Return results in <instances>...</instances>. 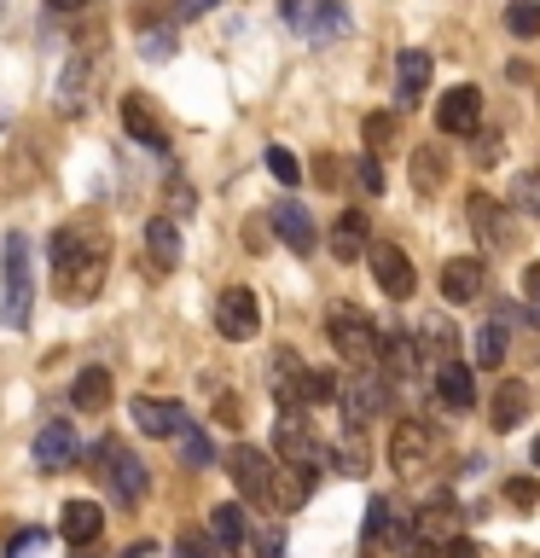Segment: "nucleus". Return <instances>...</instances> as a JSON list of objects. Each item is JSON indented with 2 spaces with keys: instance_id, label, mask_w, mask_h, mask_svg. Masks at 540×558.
Masks as SVG:
<instances>
[{
  "instance_id": "1",
  "label": "nucleus",
  "mask_w": 540,
  "mask_h": 558,
  "mask_svg": "<svg viewBox=\"0 0 540 558\" xmlns=\"http://www.w3.org/2000/svg\"><path fill=\"white\" fill-rule=\"evenodd\" d=\"M105 268H111V233L99 227V216H76L52 233V279L64 303H94Z\"/></svg>"
},
{
  "instance_id": "2",
  "label": "nucleus",
  "mask_w": 540,
  "mask_h": 558,
  "mask_svg": "<svg viewBox=\"0 0 540 558\" xmlns=\"http://www.w3.org/2000/svg\"><path fill=\"white\" fill-rule=\"evenodd\" d=\"M326 338L338 343V355H343L348 366H372L378 349H383V326H372V314L355 308V303H331Z\"/></svg>"
},
{
  "instance_id": "3",
  "label": "nucleus",
  "mask_w": 540,
  "mask_h": 558,
  "mask_svg": "<svg viewBox=\"0 0 540 558\" xmlns=\"http://www.w3.org/2000/svg\"><path fill=\"white\" fill-rule=\"evenodd\" d=\"M29 291H35L29 239L24 233H7V303H0V326H12V331L29 326Z\"/></svg>"
},
{
  "instance_id": "4",
  "label": "nucleus",
  "mask_w": 540,
  "mask_h": 558,
  "mask_svg": "<svg viewBox=\"0 0 540 558\" xmlns=\"http://www.w3.org/2000/svg\"><path fill=\"white\" fill-rule=\"evenodd\" d=\"M273 453H279V465H303V471H326V460H331V453L308 436L303 408H285V413H279V425H273Z\"/></svg>"
},
{
  "instance_id": "5",
  "label": "nucleus",
  "mask_w": 540,
  "mask_h": 558,
  "mask_svg": "<svg viewBox=\"0 0 540 558\" xmlns=\"http://www.w3.org/2000/svg\"><path fill=\"white\" fill-rule=\"evenodd\" d=\"M226 477L238 483V495H244V500H256V506H273V477H279V465H273L261 448L238 442L233 453H226Z\"/></svg>"
},
{
  "instance_id": "6",
  "label": "nucleus",
  "mask_w": 540,
  "mask_h": 558,
  "mask_svg": "<svg viewBox=\"0 0 540 558\" xmlns=\"http://www.w3.org/2000/svg\"><path fill=\"white\" fill-rule=\"evenodd\" d=\"M216 331H221L226 343H250L256 331H261V303H256L250 286H226L216 296Z\"/></svg>"
},
{
  "instance_id": "7",
  "label": "nucleus",
  "mask_w": 540,
  "mask_h": 558,
  "mask_svg": "<svg viewBox=\"0 0 540 558\" xmlns=\"http://www.w3.org/2000/svg\"><path fill=\"white\" fill-rule=\"evenodd\" d=\"M366 262H372V279L383 286V296H395V303H407V296L418 291V274H413V262H407V251H401V244L378 239L372 251H366Z\"/></svg>"
},
{
  "instance_id": "8",
  "label": "nucleus",
  "mask_w": 540,
  "mask_h": 558,
  "mask_svg": "<svg viewBox=\"0 0 540 558\" xmlns=\"http://www.w3.org/2000/svg\"><path fill=\"white\" fill-rule=\"evenodd\" d=\"M94 460H99V465H94L99 477H111L116 500H146V465H139L122 442H99V448H94Z\"/></svg>"
},
{
  "instance_id": "9",
  "label": "nucleus",
  "mask_w": 540,
  "mask_h": 558,
  "mask_svg": "<svg viewBox=\"0 0 540 558\" xmlns=\"http://www.w3.org/2000/svg\"><path fill=\"white\" fill-rule=\"evenodd\" d=\"M430 448H435V436L418 425V418H401V425L390 430V465H395V477H418V471L430 465Z\"/></svg>"
},
{
  "instance_id": "10",
  "label": "nucleus",
  "mask_w": 540,
  "mask_h": 558,
  "mask_svg": "<svg viewBox=\"0 0 540 558\" xmlns=\"http://www.w3.org/2000/svg\"><path fill=\"white\" fill-rule=\"evenodd\" d=\"M465 216H470V227L482 233V244L488 251H512V209H505L494 192H470V204H465Z\"/></svg>"
},
{
  "instance_id": "11",
  "label": "nucleus",
  "mask_w": 540,
  "mask_h": 558,
  "mask_svg": "<svg viewBox=\"0 0 540 558\" xmlns=\"http://www.w3.org/2000/svg\"><path fill=\"white\" fill-rule=\"evenodd\" d=\"M477 122H482V94L470 82L447 87V94L435 99V129L442 134H477Z\"/></svg>"
},
{
  "instance_id": "12",
  "label": "nucleus",
  "mask_w": 540,
  "mask_h": 558,
  "mask_svg": "<svg viewBox=\"0 0 540 558\" xmlns=\"http://www.w3.org/2000/svg\"><path fill=\"white\" fill-rule=\"evenodd\" d=\"M122 129H128V140H139L146 151L169 146V122H163V111H157L146 94H122Z\"/></svg>"
},
{
  "instance_id": "13",
  "label": "nucleus",
  "mask_w": 540,
  "mask_h": 558,
  "mask_svg": "<svg viewBox=\"0 0 540 558\" xmlns=\"http://www.w3.org/2000/svg\"><path fill=\"white\" fill-rule=\"evenodd\" d=\"M482 286H488V268H482L477 256H453V262H442V296H447V303H477Z\"/></svg>"
},
{
  "instance_id": "14",
  "label": "nucleus",
  "mask_w": 540,
  "mask_h": 558,
  "mask_svg": "<svg viewBox=\"0 0 540 558\" xmlns=\"http://www.w3.org/2000/svg\"><path fill=\"white\" fill-rule=\"evenodd\" d=\"M134 425L146 430V436H181L192 418H186V408L181 401H151V396H134Z\"/></svg>"
},
{
  "instance_id": "15",
  "label": "nucleus",
  "mask_w": 540,
  "mask_h": 558,
  "mask_svg": "<svg viewBox=\"0 0 540 558\" xmlns=\"http://www.w3.org/2000/svg\"><path fill=\"white\" fill-rule=\"evenodd\" d=\"M338 401H343L348 425H372L383 413V401H390V390H383V378H355V384H343Z\"/></svg>"
},
{
  "instance_id": "16",
  "label": "nucleus",
  "mask_w": 540,
  "mask_h": 558,
  "mask_svg": "<svg viewBox=\"0 0 540 558\" xmlns=\"http://www.w3.org/2000/svg\"><path fill=\"white\" fill-rule=\"evenodd\" d=\"M331 251H338V262H355L372 251V221H366V209H343L338 227H331Z\"/></svg>"
},
{
  "instance_id": "17",
  "label": "nucleus",
  "mask_w": 540,
  "mask_h": 558,
  "mask_svg": "<svg viewBox=\"0 0 540 558\" xmlns=\"http://www.w3.org/2000/svg\"><path fill=\"white\" fill-rule=\"evenodd\" d=\"M70 453H76V430H70L64 418H52V425L35 430V465L41 471H64Z\"/></svg>"
},
{
  "instance_id": "18",
  "label": "nucleus",
  "mask_w": 540,
  "mask_h": 558,
  "mask_svg": "<svg viewBox=\"0 0 540 558\" xmlns=\"http://www.w3.org/2000/svg\"><path fill=\"white\" fill-rule=\"evenodd\" d=\"M59 530H64V541L70 547H94L99 541V530H105V512L94 500H64V512H59Z\"/></svg>"
},
{
  "instance_id": "19",
  "label": "nucleus",
  "mask_w": 540,
  "mask_h": 558,
  "mask_svg": "<svg viewBox=\"0 0 540 558\" xmlns=\"http://www.w3.org/2000/svg\"><path fill=\"white\" fill-rule=\"evenodd\" d=\"M268 221H273V233L285 239L296 256H308L314 244H320V239H314V221H308V209H303V204H291V198H285V204H273V216H268Z\"/></svg>"
},
{
  "instance_id": "20",
  "label": "nucleus",
  "mask_w": 540,
  "mask_h": 558,
  "mask_svg": "<svg viewBox=\"0 0 540 558\" xmlns=\"http://www.w3.org/2000/svg\"><path fill=\"white\" fill-rule=\"evenodd\" d=\"M435 396L447 401V408H470L477 401V373L453 355V361H435Z\"/></svg>"
},
{
  "instance_id": "21",
  "label": "nucleus",
  "mask_w": 540,
  "mask_h": 558,
  "mask_svg": "<svg viewBox=\"0 0 540 558\" xmlns=\"http://www.w3.org/2000/svg\"><path fill=\"white\" fill-rule=\"evenodd\" d=\"M430 70H435V59L425 47H407L395 59V76H401V105H418L425 99V87H430Z\"/></svg>"
},
{
  "instance_id": "22",
  "label": "nucleus",
  "mask_w": 540,
  "mask_h": 558,
  "mask_svg": "<svg viewBox=\"0 0 540 558\" xmlns=\"http://www.w3.org/2000/svg\"><path fill=\"white\" fill-rule=\"evenodd\" d=\"M303 355L296 349H279L273 355V396H279V408H303Z\"/></svg>"
},
{
  "instance_id": "23",
  "label": "nucleus",
  "mask_w": 540,
  "mask_h": 558,
  "mask_svg": "<svg viewBox=\"0 0 540 558\" xmlns=\"http://www.w3.org/2000/svg\"><path fill=\"white\" fill-rule=\"evenodd\" d=\"M70 401H76L82 413H105L111 408V373H105V366H82L76 384H70Z\"/></svg>"
},
{
  "instance_id": "24",
  "label": "nucleus",
  "mask_w": 540,
  "mask_h": 558,
  "mask_svg": "<svg viewBox=\"0 0 540 558\" xmlns=\"http://www.w3.org/2000/svg\"><path fill=\"white\" fill-rule=\"evenodd\" d=\"M523 408H529V390H523L517 378H505L500 390H494V401H488V425H494V430H517L523 425Z\"/></svg>"
},
{
  "instance_id": "25",
  "label": "nucleus",
  "mask_w": 540,
  "mask_h": 558,
  "mask_svg": "<svg viewBox=\"0 0 540 558\" xmlns=\"http://www.w3.org/2000/svg\"><path fill=\"white\" fill-rule=\"evenodd\" d=\"M366 541H407V512L395 500H366Z\"/></svg>"
},
{
  "instance_id": "26",
  "label": "nucleus",
  "mask_w": 540,
  "mask_h": 558,
  "mask_svg": "<svg viewBox=\"0 0 540 558\" xmlns=\"http://www.w3.org/2000/svg\"><path fill=\"white\" fill-rule=\"evenodd\" d=\"M146 256L157 274H174L181 268V233H174V221H151L146 227Z\"/></svg>"
},
{
  "instance_id": "27",
  "label": "nucleus",
  "mask_w": 540,
  "mask_h": 558,
  "mask_svg": "<svg viewBox=\"0 0 540 558\" xmlns=\"http://www.w3.org/2000/svg\"><path fill=\"white\" fill-rule=\"evenodd\" d=\"M413 186L425 192V198H435V192L447 186V151L442 146H418L413 151Z\"/></svg>"
},
{
  "instance_id": "28",
  "label": "nucleus",
  "mask_w": 540,
  "mask_h": 558,
  "mask_svg": "<svg viewBox=\"0 0 540 558\" xmlns=\"http://www.w3.org/2000/svg\"><path fill=\"white\" fill-rule=\"evenodd\" d=\"M418 349L435 355V361H453L459 355V331H453V320H425L418 326Z\"/></svg>"
},
{
  "instance_id": "29",
  "label": "nucleus",
  "mask_w": 540,
  "mask_h": 558,
  "mask_svg": "<svg viewBox=\"0 0 540 558\" xmlns=\"http://www.w3.org/2000/svg\"><path fill=\"white\" fill-rule=\"evenodd\" d=\"M331 35H348V7L343 0H320L308 17V41H331Z\"/></svg>"
},
{
  "instance_id": "30",
  "label": "nucleus",
  "mask_w": 540,
  "mask_h": 558,
  "mask_svg": "<svg viewBox=\"0 0 540 558\" xmlns=\"http://www.w3.org/2000/svg\"><path fill=\"white\" fill-rule=\"evenodd\" d=\"M331 460H338V471H343V477H366V465H372V453H366V436H360V425H348L343 448H331Z\"/></svg>"
},
{
  "instance_id": "31",
  "label": "nucleus",
  "mask_w": 540,
  "mask_h": 558,
  "mask_svg": "<svg viewBox=\"0 0 540 558\" xmlns=\"http://www.w3.org/2000/svg\"><path fill=\"white\" fill-rule=\"evenodd\" d=\"M343 396V378L338 373H320V366H308L303 373V408H326V401Z\"/></svg>"
},
{
  "instance_id": "32",
  "label": "nucleus",
  "mask_w": 540,
  "mask_h": 558,
  "mask_svg": "<svg viewBox=\"0 0 540 558\" xmlns=\"http://www.w3.org/2000/svg\"><path fill=\"white\" fill-rule=\"evenodd\" d=\"M209 535H216L221 547H244V506H216V512H209Z\"/></svg>"
},
{
  "instance_id": "33",
  "label": "nucleus",
  "mask_w": 540,
  "mask_h": 558,
  "mask_svg": "<svg viewBox=\"0 0 540 558\" xmlns=\"http://www.w3.org/2000/svg\"><path fill=\"white\" fill-rule=\"evenodd\" d=\"M500 361H505V320H488V326H477V366L494 373Z\"/></svg>"
},
{
  "instance_id": "34",
  "label": "nucleus",
  "mask_w": 540,
  "mask_h": 558,
  "mask_svg": "<svg viewBox=\"0 0 540 558\" xmlns=\"http://www.w3.org/2000/svg\"><path fill=\"white\" fill-rule=\"evenodd\" d=\"M512 209H517V216H529V221H540V169H523V174H517Z\"/></svg>"
},
{
  "instance_id": "35",
  "label": "nucleus",
  "mask_w": 540,
  "mask_h": 558,
  "mask_svg": "<svg viewBox=\"0 0 540 558\" xmlns=\"http://www.w3.org/2000/svg\"><path fill=\"white\" fill-rule=\"evenodd\" d=\"M360 134H366V151H390V146H395V134H401V117H390V111H372Z\"/></svg>"
},
{
  "instance_id": "36",
  "label": "nucleus",
  "mask_w": 540,
  "mask_h": 558,
  "mask_svg": "<svg viewBox=\"0 0 540 558\" xmlns=\"http://www.w3.org/2000/svg\"><path fill=\"white\" fill-rule=\"evenodd\" d=\"M505 29L512 35H540V0H505Z\"/></svg>"
},
{
  "instance_id": "37",
  "label": "nucleus",
  "mask_w": 540,
  "mask_h": 558,
  "mask_svg": "<svg viewBox=\"0 0 540 558\" xmlns=\"http://www.w3.org/2000/svg\"><path fill=\"white\" fill-rule=\"evenodd\" d=\"M181 460H186L192 471H204L209 460H216V448H209V436H204L198 425H186V430H181Z\"/></svg>"
},
{
  "instance_id": "38",
  "label": "nucleus",
  "mask_w": 540,
  "mask_h": 558,
  "mask_svg": "<svg viewBox=\"0 0 540 558\" xmlns=\"http://www.w3.org/2000/svg\"><path fill=\"white\" fill-rule=\"evenodd\" d=\"M268 169H273V181L303 186V163H296V151H285V146H268Z\"/></svg>"
},
{
  "instance_id": "39",
  "label": "nucleus",
  "mask_w": 540,
  "mask_h": 558,
  "mask_svg": "<svg viewBox=\"0 0 540 558\" xmlns=\"http://www.w3.org/2000/svg\"><path fill=\"white\" fill-rule=\"evenodd\" d=\"M355 181H360V192L383 198V186H390V181H383V157H378V151H366L360 163H355Z\"/></svg>"
},
{
  "instance_id": "40",
  "label": "nucleus",
  "mask_w": 540,
  "mask_h": 558,
  "mask_svg": "<svg viewBox=\"0 0 540 558\" xmlns=\"http://www.w3.org/2000/svg\"><path fill=\"white\" fill-rule=\"evenodd\" d=\"M505 500H512L517 512H529V506H540V483L535 477H512L505 483Z\"/></svg>"
},
{
  "instance_id": "41",
  "label": "nucleus",
  "mask_w": 540,
  "mask_h": 558,
  "mask_svg": "<svg viewBox=\"0 0 540 558\" xmlns=\"http://www.w3.org/2000/svg\"><path fill=\"white\" fill-rule=\"evenodd\" d=\"M174 558H216V535H181L174 541Z\"/></svg>"
},
{
  "instance_id": "42",
  "label": "nucleus",
  "mask_w": 540,
  "mask_h": 558,
  "mask_svg": "<svg viewBox=\"0 0 540 558\" xmlns=\"http://www.w3.org/2000/svg\"><path fill=\"white\" fill-rule=\"evenodd\" d=\"M139 52H146L151 64H163L174 52V29H146V41H139Z\"/></svg>"
},
{
  "instance_id": "43",
  "label": "nucleus",
  "mask_w": 540,
  "mask_h": 558,
  "mask_svg": "<svg viewBox=\"0 0 540 558\" xmlns=\"http://www.w3.org/2000/svg\"><path fill=\"white\" fill-rule=\"evenodd\" d=\"M47 547V535L41 530H24V535H12V547H7V558H35Z\"/></svg>"
},
{
  "instance_id": "44",
  "label": "nucleus",
  "mask_w": 540,
  "mask_h": 558,
  "mask_svg": "<svg viewBox=\"0 0 540 558\" xmlns=\"http://www.w3.org/2000/svg\"><path fill=\"white\" fill-rule=\"evenodd\" d=\"M523 296H529V314L540 326V262H535V268H523Z\"/></svg>"
},
{
  "instance_id": "45",
  "label": "nucleus",
  "mask_w": 540,
  "mask_h": 558,
  "mask_svg": "<svg viewBox=\"0 0 540 558\" xmlns=\"http://www.w3.org/2000/svg\"><path fill=\"white\" fill-rule=\"evenodd\" d=\"M268 227H273V221H261V216L244 221V244H250V251H268Z\"/></svg>"
},
{
  "instance_id": "46",
  "label": "nucleus",
  "mask_w": 540,
  "mask_h": 558,
  "mask_svg": "<svg viewBox=\"0 0 540 558\" xmlns=\"http://www.w3.org/2000/svg\"><path fill=\"white\" fill-rule=\"evenodd\" d=\"M238 413H244V408H238V396H216V418H221V425H244Z\"/></svg>"
},
{
  "instance_id": "47",
  "label": "nucleus",
  "mask_w": 540,
  "mask_h": 558,
  "mask_svg": "<svg viewBox=\"0 0 540 558\" xmlns=\"http://www.w3.org/2000/svg\"><path fill=\"white\" fill-rule=\"evenodd\" d=\"M442 553H447V558H482V547H477V541H470V535H453Z\"/></svg>"
},
{
  "instance_id": "48",
  "label": "nucleus",
  "mask_w": 540,
  "mask_h": 558,
  "mask_svg": "<svg viewBox=\"0 0 540 558\" xmlns=\"http://www.w3.org/2000/svg\"><path fill=\"white\" fill-rule=\"evenodd\" d=\"M314 169H320V181H326L331 192H338V174H343V163H338V157H320V163H314Z\"/></svg>"
},
{
  "instance_id": "49",
  "label": "nucleus",
  "mask_w": 540,
  "mask_h": 558,
  "mask_svg": "<svg viewBox=\"0 0 540 558\" xmlns=\"http://www.w3.org/2000/svg\"><path fill=\"white\" fill-rule=\"evenodd\" d=\"M279 12H285V24H303V12H308V0H279Z\"/></svg>"
},
{
  "instance_id": "50",
  "label": "nucleus",
  "mask_w": 540,
  "mask_h": 558,
  "mask_svg": "<svg viewBox=\"0 0 540 558\" xmlns=\"http://www.w3.org/2000/svg\"><path fill=\"white\" fill-rule=\"evenodd\" d=\"M169 204H174V209H192V192H186L181 181H169Z\"/></svg>"
},
{
  "instance_id": "51",
  "label": "nucleus",
  "mask_w": 540,
  "mask_h": 558,
  "mask_svg": "<svg viewBox=\"0 0 540 558\" xmlns=\"http://www.w3.org/2000/svg\"><path fill=\"white\" fill-rule=\"evenodd\" d=\"M209 7H216V0H181V17H204Z\"/></svg>"
},
{
  "instance_id": "52",
  "label": "nucleus",
  "mask_w": 540,
  "mask_h": 558,
  "mask_svg": "<svg viewBox=\"0 0 540 558\" xmlns=\"http://www.w3.org/2000/svg\"><path fill=\"white\" fill-rule=\"evenodd\" d=\"M407 558H447L442 547H425V541H418V547H407Z\"/></svg>"
},
{
  "instance_id": "53",
  "label": "nucleus",
  "mask_w": 540,
  "mask_h": 558,
  "mask_svg": "<svg viewBox=\"0 0 540 558\" xmlns=\"http://www.w3.org/2000/svg\"><path fill=\"white\" fill-rule=\"evenodd\" d=\"M47 7H52V12H76L82 0H47Z\"/></svg>"
},
{
  "instance_id": "54",
  "label": "nucleus",
  "mask_w": 540,
  "mask_h": 558,
  "mask_svg": "<svg viewBox=\"0 0 540 558\" xmlns=\"http://www.w3.org/2000/svg\"><path fill=\"white\" fill-rule=\"evenodd\" d=\"M529 460H535V465H540V436H535V448H529Z\"/></svg>"
},
{
  "instance_id": "55",
  "label": "nucleus",
  "mask_w": 540,
  "mask_h": 558,
  "mask_svg": "<svg viewBox=\"0 0 540 558\" xmlns=\"http://www.w3.org/2000/svg\"><path fill=\"white\" fill-rule=\"evenodd\" d=\"M76 558H99V553H94V547H76Z\"/></svg>"
}]
</instances>
